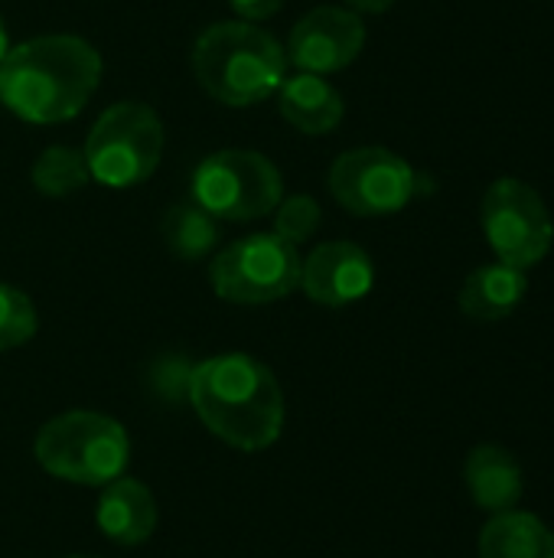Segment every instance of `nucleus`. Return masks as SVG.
I'll return each instance as SVG.
<instances>
[{
  "label": "nucleus",
  "mask_w": 554,
  "mask_h": 558,
  "mask_svg": "<svg viewBox=\"0 0 554 558\" xmlns=\"http://www.w3.org/2000/svg\"><path fill=\"white\" fill-rule=\"evenodd\" d=\"M101 56L82 36H36L0 62V101L33 124L75 118L95 95Z\"/></svg>",
  "instance_id": "nucleus-1"
},
{
  "label": "nucleus",
  "mask_w": 554,
  "mask_h": 558,
  "mask_svg": "<svg viewBox=\"0 0 554 558\" xmlns=\"http://www.w3.org/2000/svg\"><path fill=\"white\" fill-rule=\"evenodd\" d=\"M189 399L202 425L238 451H264L284 428L274 373L245 353H222L189 373Z\"/></svg>",
  "instance_id": "nucleus-2"
},
{
  "label": "nucleus",
  "mask_w": 554,
  "mask_h": 558,
  "mask_svg": "<svg viewBox=\"0 0 554 558\" xmlns=\"http://www.w3.org/2000/svg\"><path fill=\"white\" fill-rule=\"evenodd\" d=\"M193 72L216 101L248 108L281 88L287 78V52L261 26L225 20L196 39Z\"/></svg>",
  "instance_id": "nucleus-3"
},
{
  "label": "nucleus",
  "mask_w": 554,
  "mask_h": 558,
  "mask_svg": "<svg viewBox=\"0 0 554 558\" xmlns=\"http://www.w3.org/2000/svg\"><path fill=\"white\" fill-rule=\"evenodd\" d=\"M124 428L98 412H65L42 425L36 435V461L69 484L104 487L127 468Z\"/></svg>",
  "instance_id": "nucleus-4"
},
{
  "label": "nucleus",
  "mask_w": 554,
  "mask_h": 558,
  "mask_svg": "<svg viewBox=\"0 0 554 558\" xmlns=\"http://www.w3.org/2000/svg\"><path fill=\"white\" fill-rule=\"evenodd\" d=\"M82 154L91 180L114 190L137 186L163 157V121L150 105L118 101L95 121Z\"/></svg>",
  "instance_id": "nucleus-5"
},
{
  "label": "nucleus",
  "mask_w": 554,
  "mask_h": 558,
  "mask_svg": "<svg viewBox=\"0 0 554 558\" xmlns=\"http://www.w3.org/2000/svg\"><path fill=\"white\" fill-rule=\"evenodd\" d=\"M193 203L225 222H251L278 209L281 173L258 150H216L193 173Z\"/></svg>",
  "instance_id": "nucleus-6"
},
{
  "label": "nucleus",
  "mask_w": 554,
  "mask_h": 558,
  "mask_svg": "<svg viewBox=\"0 0 554 558\" xmlns=\"http://www.w3.org/2000/svg\"><path fill=\"white\" fill-rule=\"evenodd\" d=\"M212 291L229 304H271L300 284L297 245L274 232H255L222 248L209 268Z\"/></svg>",
  "instance_id": "nucleus-7"
},
{
  "label": "nucleus",
  "mask_w": 554,
  "mask_h": 558,
  "mask_svg": "<svg viewBox=\"0 0 554 558\" xmlns=\"http://www.w3.org/2000/svg\"><path fill=\"white\" fill-rule=\"evenodd\" d=\"M483 232L500 262L529 271L539 265L554 242V222L539 190L516 177L496 180L480 206Z\"/></svg>",
  "instance_id": "nucleus-8"
},
{
  "label": "nucleus",
  "mask_w": 554,
  "mask_h": 558,
  "mask_svg": "<svg viewBox=\"0 0 554 558\" xmlns=\"http://www.w3.org/2000/svg\"><path fill=\"white\" fill-rule=\"evenodd\" d=\"M330 193L353 216H392L418 193V177L385 147H356L333 160Z\"/></svg>",
  "instance_id": "nucleus-9"
},
{
  "label": "nucleus",
  "mask_w": 554,
  "mask_h": 558,
  "mask_svg": "<svg viewBox=\"0 0 554 558\" xmlns=\"http://www.w3.org/2000/svg\"><path fill=\"white\" fill-rule=\"evenodd\" d=\"M366 46V26L359 13L343 7H317L291 29L287 59L300 72L327 75L346 69Z\"/></svg>",
  "instance_id": "nucleus-10"
},
{
  "label": "nucleus",
  "mask_w": 554,
  "mask_h": 558,
  "mask_svg": "<svg viewBox=\"0 0 554 558\" xmlns=\"http://www.w3.org/2000/svg\"><path fill=\"white\" fill-rule=\"evenodd\" d=\"M372 258L353 242H323L300 262V288L323 307H346L372 291Z\"/></svg>",
  "instance_id": "nucleus-11"
},
{
  "label": "nucleus",
  "mask_w": 554,
  "mask_h": 558,
  "mask_svg": "<svg viewBox=\"0 0 554 558\" xmlns=\"http://www.w3.org/2000/svg\"><path fill=\"white\" fill-rule=\"evenodd\" d=\"M464 481L473 504L487 513L516 510L522 500V468L503 445H477L464 464Z\"/></svg>",
  "instance_id": "nucleus-12"
},
{
  "label": "nucleus",
  "mask_w": 554,
  "mask_h": 558,
  "mask_svg": "<svg viewBox=\"0 0 554 558\" xmlns=\"http://www.w3.org/2000/svg\"><path fill=\"white\" fill-rule=\"evenodd\" d=\"M98 530L118 546H140L157 530V504L153 494L131 477H118L104 484L98 500Z\"/></svg>",
  "instance_id": "nucleus-13"
},
{
  "label": "nucleus",
  "mask_w": 554,
  "mask_h": 558,
  "mask_svg": "<svg viewBox=\"0 0 554 558\" xmlns=\"http://www.w3.org/2000/svg\"><path fill=\"white\" fill-rule=\"evenodd\" d=\"M281 114L304 134H330L343 121V95L313 72H297L278 88Z\"/></svg>",
  "instance_id": "nucleus-14"
},
{
  "label": "nucleus",
  "mask_w": 554,
  "mask_h": 558,
  "mask_svg": "<svg viewBox=\"0 0 554 558\" xmlns=\"http://www.w3.org/2000/svg\"><path fill=\"white\" fill-rule=\"evenodd\" d=\"M529 291V278L522 268L506 262H493L477 268L460 288V311L473 320H503L509 317Z\"/></svg>",
  "instance_id": "nucleus-15"
},
{
  "label": "nucleus",
  "mask_w": 554,
  "mask_h": 558,
  "mask_svg": "<svg viewBox=\"0 0 554 558\" xmlns=\"http://www.w3.org/2000/svg\"><path fill=\"white\" fill-rule=\"evenodd\" d=\"M480 558H554V533L532 513H493L480 530Z\"/></svg>",
  "instance_id": "nucleus-16"
},
{
  "label": "nucleus",
  "mask_w": 554,
  "mask_h": 558,
  "mask_svg": "<svg viewBox=\"0 0 554 558\" xmlns=\"http://www.w3.org/2000/svg\"><path fill=\"white\" fill-rule=\"evenodd\" d=\"M160 232H163L167 248L176 258H183V262L206 258L212 252V245L219 242V222L199 203H176V206H170L167 216H163Z\"/></svg>",
  "instance_id": "nucleus-17"
},
{
  "label": "nucleus",
  "mask_w": 554,
  "mask_h": 558,
  "mask_svg": "<svg viewBox=\"0 0 554 558\" xmlns=\"http://www.w3.org/2000/svg\"><path fill=\"white\" fill-rule=\"evenodd\" d=\"M29 177H33V186L46 196H69L91 180L88 160L75 147H46L36 157Z\"/></svg>",
  "instance_id": "nucleus-18"
},
{
  "label": "nucleus",
  "mask_w": 554,
  "mask_h": 558,
  "mask_svg": "<svg viewBox=\"0 0 554 558\" xmlns=\"http://www.w3.org/2000/svg\"><path fill=\"white\" fill-rule=\"evenodd\" d=\"M33 333H36L33 301L13 284H0V350L23 347Z\"/></svg>",
  "instance_id": "nucleus-19"
},
{
  "label": "nucleus",
  "mask_w": 554,
  "mask_h": 558,
  "mask_svg": "<svg viewBox=\"0 0 554 558\" xmlns=\"http://www.w3.org/2000/svg\"><path fill=\"white\" fill-rule=\"evenodd\" d=\"M320 226V206L317 199L310 196H287L278 203V213H274V235H281L284 242L291 245H300L307 242Z\"/></svg>",
  "instance_id": "nucleus-20"
},
{
  "label": "nucleus",
  "mask_w": 554,
  "mask_h": 558,
  "mask_svg": "<svg viewBox=\"0 0 554 558\" xmlns=\"http://www.w3.org/2000/svg\"><path fill=\"white\" fill-rule=\"evenodd\" d=\"M229 3L245 20H268L284 7V0H229Z\"/></svg>",
  "instance_id": "nucleus-21"
},
{
  "label": "nucleus",
  "mask_w": 554,
  "mask_h": 558,
  "mask_svg": "<svg viewBox=\"0 0 554 558\" xmlns=\"http://www.w3.org/2000/svg\"><path fill=\"white\" fill-rule=\"evenodd\" d=\"M392 3L395 0H349V7L359 10V13H385Z\"/></svg>",
  "instance_id": "nucleus-22"
},
{
  "label": "nucleus",
  "mask_w": 554,
  "mask_h": 558,
  "mask_svg": "<svg viewBox=\"0 0 554 558\" xmlns=\"http://www.w3.org/2000/svg\"><path fill=\"white\" fill-rule=\"evenodd\" d=\"M7 52H10V36H7V26H3V20H0V62H3Z\"/></svg>",
  "instance_id": "nucleus-23"
},
{
  "label": "nucleus",
  "mask_w": 554,
  "mask_h": 558,
  "mask_svg": "<svg viewBox=\"0 0 554 558\" xmlns=\"http://www.w3.org/2000/svg\"><path fill=\"white\" fill-rule=\"evenodd\" d=\"M72 558H91V556H72Z\"/></svg>",
  "instance_id": "nucleus-24"
}]
</instances>
